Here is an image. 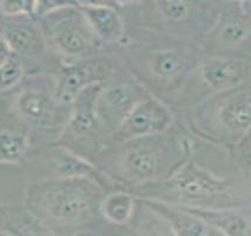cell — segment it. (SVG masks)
I'll list each match as a JSON object with an SVG mask.
<instances>
[{
    "label": "cell",
    "instance_id": "cell-1",
    "mask_svg": "<svg viewBox=\"0 0 251 236\" xmlns=\"http://www.w3.org/2000/svg\"><path fill=\"white\" fill-rule=\"evenodd\" d=\"M139 199L196 209H243L250 203V174L229 151L197 139L191 156L166 179L137 186Z\"/></svg>",
    "mask_w": 251,
    "mask_h": 236
},
{
    "label": "cell",
    "instance_id": "cell-14",
    "mask_svg": "<svg viewBox=\"0 0 251 236\" xmlns=\"http://www.w3.org/2000/svg\"><path fill=\"white\" fill-rule=\"evenodd\" d=\"M17 115L28 128L38 131L61 132L71 111V106H61L54 98L53 90L26 87L14 98ZM59 136V135H58Z\"/></svg>",
    "mask_w": 251,
    "mask_h": 236
},
{
    "label": "cell",
    "instance_id": "cell-7",
    "mask_svg": "<svg viewBox=\"0 0 251 236\" xmlns=\"http://www.w3.org/2000/svg\"><path fill=\"white\" fill-rule=\"evenodd\" d=\"M27 199L52 220L77 223L90 220L107 194L95 181L44 179L26 189Z\"/></svg>",
    "mask_w": 251,
    "mask_h": 236
},
{
    "label": "cell",
    "instance_id": "cell-26",
    "mask_svg": "<svg viewBox=\"0 0 251 236\" xmlns=\"http://www.w3.org/2000/svg\"><path fill=\"white\" fill-rule=\"evenodd\" d=\"M20 236H49L46 235L45 233L40 232L38 229L30 228V227H24L22 230H20Z\"/></svg>",
    "mask_w": 251,
    "mask_h": 236
},
{
    "label": "cell",
    "instance_id": "cell-23",
    "mask_svg": "<svg viewBox=\"0 0 251 236\" xmlns=\"http://www.w3.org/2000/svg\"><path fill=\"white\" fill-rule=\"evenodd\" d=\"M37 1H0V16L22 17L36 14Z\"/></svg>",
    "mask_w": 251,
    "mask_h": 236
},
{
    "label": "cell",
    "instance_id": "cell-2",
    "mask_svg": "<svg viewBox=\"0 0 251 236\" xmlns=\"http://www.w3.org/2000/svg\"><path fill=\"white\" fill-rule=\"evenodd\" d=\"M112 50L151 96L169 105L203 56L197 43L141 27L125 28L124 38Z\"/></svg>",
    "mask_w": 251,
    "mask_h": 236
},
{
    "label": "cell",
    "instance_id": "cell-4",
    "mask_svg": "<svg viewBox=\"0 0 251 236\" xmlns=\"http://www.w3.org/2000/svg\"><path fill=\"white\" fill-rule=\"evenodd\" d=\"M177 121L197 139L230 153L251 136V81L178 112Z\"/></svg>",
    "mask_w": 251,
    "mask_h": 236
},
{
    "label": "cell",
    "instance_id": "cell-17",
    "mask_svg": "<svg viewBox=\"0 0 251 236\" xmlns=\"http://www.w3.org/2000/svg\"><path fill=\"white\" fill-rule=\"evenodd\" d=\"M151 210L158 214L174 230L176 236H202L206 224L201 218L195 216L186 208L170 205L162 201L139 199Z\"/></svg>",
    "mask_w": 251,
    "mask_h": 236
},
{
    "label": "cell",
    "instance_id": "cell-25",
    "mask_svg": "<svg viewBox=\"0 0 251 236\" xmlns=\"http://www.w3.org/2000/svg\"><path fill=\"white\" fill-rule=\"evenodd\" d=\"M72 236H105V235L101 234L100 232H98V230L96 229L81 228V229H78Z\"/></svg>",
    "mask_w": 251,
    "mask_h": 236
},
{
    "label": "cell",
    "instance_id": "cell-19",
    "mask_svg": "<svg viewBox=\"0 0 251 236\" xmlns=\"http://www.w3.org/2000/svg\"><path fill=\"white\" fill-rule=\"evenodd\" d=\"M136 196L125 189H117L105 194L99 205V211L109 222L122 226L130 222L136 208Z\"/></svg>",
    "mask_w": 251,
    "mask_h": 236
},
{
    "label": "cell",
    "instance_id": "cell-24",
    "mask_svg": "<svg viewBox=\"0 0 251 236\" xmlns=\"http://www.w3.org/2000/svg\"><path fill=\"white\" fill-rule=\"evenodd\" d=\"M11 56H12V53H11L10 49L7 48L5 40L0 36V65H2L7 59H10Z\"/></svg>",
    "mask_w": 251,
    "mask_h": 236
},
{
    "label": "cell",
    "instance_id": "cell-28",
    "mask_svg": "<svg viewBox=\"0 0 251 236\" xmlns=\"http://www.w3.org/2000/svg\"><path fill=\"white\" fill-rule=\"evenodd\" d=\"M0 236H10V235H7L6 233H4V232H0Z\"/></svg>",
    "mask_w": 251,
    "mask_h": 236
},
{
    "label": "cell",
    "instance_id": "cell-8",
    "mask_svg": "<svg viewBox=\"0 0 251 236\" xmlns=\"http://www.w3.org/2000/svg\"><path fill=\"white\" fill-rule=\"evenodd\" d=\"M251 60L202 56L186 77L170 106L178 113L190 109L210 96L249 83Z\"/></svg>",
    "mask_w": 251,
    "mask_h": 236
},
{
    "label": "cell",
    "instance_id": "cell-11",
    "mask_svg": "<svg viewBox=\"0 0 251 236\" xmlns=\"http://www.w3.org/2000/svg\"><path fill=\"white\" fill-rule=\"evenodd\" d=\"M149 96L150 93L119 60L113 74L100 85L95 104L98 122L110 138L137 104Z\"/></svg>",
    "mask_w": 251,
    "mask_h": 236
},
{
    "label": "cell",
    "instance_id": "cell-6",
    "mask_svg": "<svg viewBox=\"0 0 251 236\" xmlns=\"http://www.w3.org/2000/svg\"><path fill=\"white\" fill-rule=\"evenodd\" d=\"M34 17L49 50L61 65L85 60L107 50L93 33L78 1H37Z\"/></svg>",
    "mask_w": 251,
    "mask_h": 236
},
{
    "label": "cell",
    "instance_id": "cell-10",
    "mask_svg": "<svg viewBox=\"0 0 251 236\" xmlns=\"http://www.w3.org/2000/svg\"><path fill=\"white\" fill-rule=\"evenodd\" d=\"M100 85L86 87L75 97L68 122L55 141V145L66 148L92 163L110 142V136L101 128L95 111Z\"/></svg>",
    "mask_w": 251,
    "mask_h": 236
},
{
    "label": "cell",
    "instance_id": "cell-5",
    "mask_svg": "<svg viewBox=\"0 0 251 236\" xmlns=\"http://www.w3.org/2000/svg\"><path fill=\"white\" fill-rule=\"evenodd\" d=\"M125 28L141 27L198 44L220 11L221 0L116 1Z\"/></svg>",
    "mask_w": 251,
    "mask_h": 236
},
{
    "label": "cell",
    "instance_id": "cell-16",
    "mask_svg": "<svg viewBox=\"0 0 251 236\" xmlns=\"http://www.w3.org/2000/svg\"><path fill=\"white\" fill-rule=\"evenodd\" d=\"M93 33L106 49H113L122 42L125 25L116 1H78Z\"/></svg>",
    "mask_w": 251,
    "mask_h": 236
},
{
    "label": "cell",
    "instance_id": "cell-21",
    "mask_svg": "<svg viewBox=\"0 0 251 236\" xmlns=\"http://www.w3.org/2000/svg\"><path fill=\"white\" fill-rule=\"evenodd\" d=\"M133 216L137 217L133 236H176L170 226L158 214L143 205L138 199L136 201Z\"/></svg>",
    "mask_w": 251,
    "mask_h": 236
},
{
    "label": "cell",
    "instance_id": "cell-13",
    "mask_svg": "<svg viewBox=\"0 0 251 236\" xmlns=\"http://www.w3.org/2000/svg\"><path fill=\"white\" fill-rule=\"evenodd\" d=\"M177 122V113L165 102L149 96L135 106L111 136L109 143H123L163 133Z\"/></svg>",
    "mask_w": 251,
    "mask_h": 236
},
{
    "label": "cell",
    "instance_id": "cell-15",
    "mask_svg": "<svg viewBox=\"0 0 251 236\" xmlns=\"http://www.w3.org/2000/svg\"><path fill=\"white\" fill-rule=\"evenodd\" d=\"M0 36L6 43L12 56L20 63L26 58H36L48 48L39 23L34 16L2 17Z\"/></svg>",
    "mask_w": 251,
    "mask_h": 236
},
{
    "label": "cell",
    "instance_id": "cell-9",
    "mask_svg": "<svg viewBox=\"0 0 251 236\" xmlns=\"http://www.w3.org/2000/svg\"><path fill=\"white\" fill-rule=\"evenodd\" d=\"M198 46L203 56L251 60V1L221 0L215 22Z\"/></svg>",
    "mask_w": 251,
    "mask_h": 236
},
{
    "label": "cell",
    "instance_id": "cell-3",
    "mask_svg": "<svg viewBox=\"0 0 251 236\" xmlns=\"http://www.w3.org/2000/svg\"><path fill=\"white\" fill-rule=\"evenodd\" d=\"M197 138L179 122L158 135L109 143L93 164L121 189L158 182L174 174L191 156Z\"/></svg>",
    "mask_w": 251,
    "mask_h": 236
},
{
    "label": "cell",
    "instance_id": "cell-18",
    "mask_svg": "<svg viewBox=\"0 0 251 236\" xmlns=\"http://www.w3.org/2000/svg\"><path fill=\"white\" fill-rule=\"evenodd\" d=\"M186 208V207H184ZM208 226L222 230L227 236H250L249 214L243 209L186 208Z\"/></svg>",
    "mask_w": 251,
    "mask_h": 236
},
{
    "label": "cell",
    "instance_id": "cell-27",
    "mask_svg": "<svg viewBox=\"0 0 251 236\" xmlns=\"http://www.w3.org/2000/svg\"><path fill=\"white\" fill-rule=\"evenodd\" d=\"M202 236H227V235L226 234V233L222 232V230L206 224V227H205V229H204V233Z\"/></svg>",
    "mask_w": 251,
    "mask_h": 236
},
{
    "label": "cell",
    "instance_id": "cell-22",
    "mask_svg": "<svg viewBox=\"0 0 251 236\" xmlns=\"http://www.w3.org/2000/svg\"><path fill=\"white\" fill-rule=\"evenodd\" d=\"M25 75V69L18 58L11 56L0 65V93L12 90L19 85Z\"/></svg>",
    "mask_w": 251,
    "mask_h": 236
},
{
    "label": "cell",
    "instance_id": "cell-20",
    "mask_svg": "<svg viewBox=\"0 0 251 236\" xmlns=\"http://www.w3.org/2000/svg\"><path fill=\"white\" fill-rule=\"evenodd\" d=\"M30 137L20 130L0 131V164H18L30 150Z\"/></svg>",
    "mask_w": 251,
    "mask_h": 236
},
{
    "label": "cell",
    "instance_id": "cell-12",
    "mask_svg": "<svg viewBox=\"0 0 251 236\" xmlns=\"http://www.w3.org/2000/svg\"><path fill=\"white\" fill-rule=\"evenodd\" d=\"M118 63L116 52L107 49L85 60L61 65L54 78L53 93L57 103L61 106H71L83 90L109 79Z\"/></svg>",
    "mask_w": 251,
    "mask_h": 236
}]
</instances>
